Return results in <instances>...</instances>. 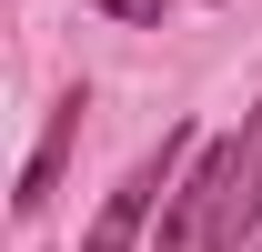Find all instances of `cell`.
<instances>
[{"label": "cell", "instance_id": "6da1fadb", "mask_svg": "<svg viewBox=\"0 0 262 252\" xmlns=\"http://www.w3.org/2000/svg\"><path fill=\"white\" fill-rule=\"evenodd\" d=\"M252 222H262V111H252V131H232L192 161V182L171 192L162 242L171 252H242Z\"/></svg>", "mask_w": 262, "mask_h": 252}, {"label": "cell", "instance_id": "7a4b0ae2", "mask_svg": "<svg viewBox=\"0 0 262 252\" xmlns=\"http://www.w3.org/2000/svg\"><path fill=\"white\" fill-rule=\"evenodd\" d=\"M182 152H192V131H162V152H141V161H131L121 192L101 202V222L81 232V252H131V242H141L151 202H171V192H182Z\"/></svg>", "mask_w": 262, "mask_h": 252}, {"label": "cell", "instance_id": "3957f363", "mask_svg": "<svg viewBox=\"0 0 262 252\" xmlns=\"http://www.w3.org/2000/svg\"><path fill=\"white\" fill-rule=\"evenodd\" d=\"M81 111H91V101H81V91H61L51 131H40V152L20 161V192H10V212H20V222H40V212H51V192H61V172H71V141H81Z\"/></svg>", "mask_w": 262, "mask_h": 252}, {"label": "cell", "instance_id": "277c9868", "mask_svg": "<svg viewBox=\"0 0 262 252\" xmlns=\"http://www.w3.org/2000/svg\"><path fill=\"white\" fill-rule=\"evenodd\" d=\"M101 10H111V20H162L171 0H101Z\"/></svg>", "mask_w": 262, "mask_h": 252}]
</instances>
